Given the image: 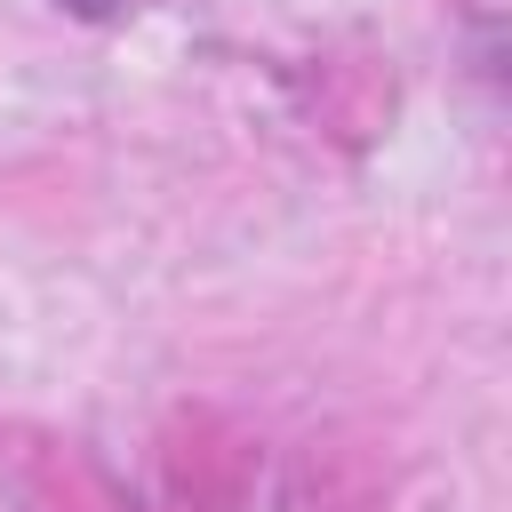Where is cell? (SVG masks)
<instances>
[{"instance_id":"6da1fadb","label":"cell","mask_w":512,"mask_h":512,"mask_svg":"<svg viewBox=\"0 0 512 512\" xmlns=\"http://www.w3.org/2000/svg\"><path fill=\"white\" fill-rule=\"evenodd\" d=\"M64 8H80V16H104V8H120V0H64Z\"/></svg>"}]
</instances>
